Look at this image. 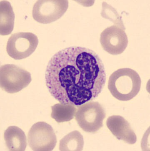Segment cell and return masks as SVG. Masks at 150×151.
Listing matches in <instances>:
<instances>
[{
    "label": "cell",
    "mask_w": 150,
    "mask_h": 151,
    "mask_svg": "<svg viewBox=\"0 0 150 151\" xmlns=\"http://www.w3.org/2000/svg\"><path fill=\"white\" fill-rule=\"evenodd\" d=\"M106 78L99 55L79 46L66 47L56 53L45 73L46 86L52 96L60 103L76 106L97 98Z\"/></svg>",
    "instance_id": "1"
},
{
    "label": "cell",
    "mask_w": 150,
    "mask_h": 151,
    "mask_svg": "<svg viewBox=\"0 0 150 151\" xmlns=\"http://www.w3.org/2000/svg\"><path fill=\"white\" fill-rule=\"evenodd\" d=\"M141 80L138 74L129 68L119 69L110 75L108 88L111 95L117 100H131L140 91Z\"/></svg>",
    "instance_id": "2"
},
{
    "label": "cell",
    "mask_w": 150,
    "mask_h": 151,
    "mask_svg": "<svg viewBox=\"0 0 150 151\" xmlns=\"http://www.w3.org/2000/svg\"><path fill=\"white\" fill-rule=\"evenodd\" d=\"M106 115L105 109L100 103L90 101L79 107L75 117L84 131L95 133L102 128Z\"/></svg>",
    "instance_id": "3"
},
{
    "label": "cell",
    "mask_w": 150,
    "mask_h": 151,
    "mask_svg": "<svg viewBox=\"0 0 150 151\" xmlns=\"http://www.w3.org/2000/svg\"><path fill=\"white\" fill-rule=\"evenodd\" d=\"M32 81L30 73L14 64H6L0 68V87L11 94L25 88Z\"/></svg>",
    "instance_id": "4"
},
{
    "label": "cell",
    "mask_w": 150,
    "mask_h": 151,
    "mask_svg": "<svg viewBox=\"0 0 150 151\" xmlns=\"http://www.w3.org/2000/svg\"><path fill=\"white\" fill-rule=\"evenodd\" d=\"M38 39L30 32H20L12 34L7 42V53L15 60H22L31 55L38 45Z\"/></svg>",
    "instance_id": "5"
},
{
    "label": "cell",
    "mask_w": 150,
    "mask_h": 151,
    "mask_svg": "<svg viewBox=\"0 0 150 151\" xmlns=\"http://www.w3.org/2000/svg\"><path fill=\"white\" fill-rule=\"evenodd\" d=\"M29 147L34 151H51L57 143L56 135L52 127L46 122L34 124L28 133Z\"/></svg>",
    "instance_id": "6"
},
{
    "label": "cell",
    "mask_w": 150,
    "mask_h": 151,
    "mask_svg": "<svg viewBox=\"0 0 150 151\" xmlns=\"http://www.w3.org/2000/svg\"><path fill=\"white\" fill-rule=\"evenodd\" d=\"M68 7V1L66 0H39L33 6L32 16L38 23L48 24L61 18Z\"/></svg>",
    "instance_id": "7"
},
{
    "label": "cell",
    "mask_w": 150,
    "mask_h": 151,
    "mask_svg": "<svg viewBox=\"0 0 150 151\" xmlns=\"http://www.w3.org/2000/svg\"><path fill=\"white\" fill-rule=\"evenodd\" d=\"M100 41L104 50L112 55L122 53L128 44V38L124 29L115 25L103 30L100 35Z\"/></svg>",
    "instance_id": "8"
},
{
    "label": "cell",
    "mask_w": 150,
    "mask_h": 151,
    "mask_svg": "<svg viewBox=\"0 0 150 151\" xmlns=\"http://www.w3.org/2000/svg\"><path fill=\"white\" fill-rule=\"evenodd\" d=\"M108 129L118 139L124 141L129 145L135 144L137 137L129 122L119 115L109 116L106 121Z\"/></svg>",
    "instance_id": "9"
},
{
    "label": "cell",
    "mask_w": 150,
    "mask_h": 151,
    "mask_svg": "<svg viewBox=\"0 0 150 151\" xmlns=\"http://www.w3.org/2000/svg\"><path fill=\"white\" fill-rule=\"evenodd\" d=\"M4 138L9 150L24 151L26 150L27 145L26 135L18 127H9L5 131Z\"/></svg>",
    "instance_id": "10"
},
{
    "label": "cell",
    "mask_w": 150,
    "mask_h": 151,
    "mask_svg": "<svg viewBox=\"0 0 150 151\" xmlns=\"http://www.w3.org/2000/svg\"><path fill=\"white\" fill-rule=\"evenodd\" d=\"M0 2V34L9 35L14 28L15 14L9 2L1 1Z\"/></svg>",
    "instance_id": "11"
},
{
    "label": "cell",
    "mask_w": 150,
    "mask_h": 151,
    "mask_svg": "<svg viewBox=\"0 0 150 151\" xmlns=\"http://www.w3.org/2000/svg\"><path fill=\"white\" fill-rule=\"evenodd\" d=\"M84 146V138L77 130L70 133L60 141V151H81Z\"/></svg>",
    "instance_id": "12"
},
{
    "label": "cell",
    "mask_w": 150,
    "mask_h": 151,
    "mask_svg": "<svg viewBox=\"0 0 150 151\" xmlns=\"http://www.w3.org/2000/svg\"><path fill=\"white\" fill-rule=\"evenodd\" d=\"M51 109V117L58 123L71 121L74 117L77 110L74 105L62 103L55 104L52 106Z\"/></svg>",
    "instance_id": "13"
},
{
    "label": "cell",
    "mask_w": 150,
    "mask_h": 151,
    "mask_svg": "<svg viewBox=\"0 0 150 151\" xmlns=\"http://www.w3.org/2000/svg\"><path fill=\"white\" fill-rule=\"evenodd\" d=\"M102 5L103 9L101 14L102 17L112 21L115 26H118L125 30V28L121 17L118 14L115 9L105 2L102 4Z\"/></svg>",
    "instance_id": "14"
}]
</instances>
